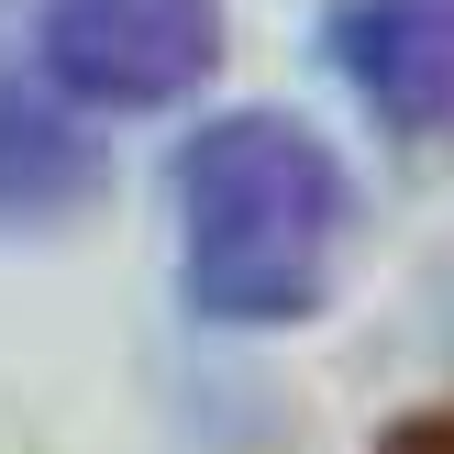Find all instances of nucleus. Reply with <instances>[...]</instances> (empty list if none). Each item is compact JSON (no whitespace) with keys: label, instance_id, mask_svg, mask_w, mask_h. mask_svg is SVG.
I'll use <instances>...</instances> for the list:
<instances>
[{"label":"nucleus","instance_id":"nucleus-1","mask_svg":"<svg viewBox=\"0 0 454 454\" xmlns=\"http://www.w3.org/2000/svg\"><path fill=\"white\" fill-rule=\"evenodd\" d=\"M189 211V288L211 322H300L344 244V167L288 111H222L177 155Z\"/></svg>","mask_w":454,"mask_h":454},{"label":"nucleus","instance_id":"nucleus-2","mask_svg":"<svg viewBox=\"0 0 454 454\" xmlns=\"http://www.w3.org/2000/svg\"><path fill=\"white\" fill-rule=\"evenodd\" d=\"M211 44H222L211 0H44V67L111 111L177 100L211 67Z\"/></svg>","mask_w":454,"mask_h":454},{"label":"nucleus","instance_id":"nucleus-3","mask_svg":"<svg viewBox=\"0 0 454 454\" xmlns=\"http://www.w3.org/2000/svg\"><path fill=\"white\" fill-rule=\"evenodd\" d=\"M333 67L399 133L454 122V0H333Z\"/></svg>","mask_w":454,"mask_h":454},{"label":"nucleus","instance_id":"nucleus-4","mask_svg":"<svg viewBox=\"0 0 454 454\" xmlns=\"http://www.w3.org/2000/svg\"><path fill=\"white\" fill-rule=\"evenodd\" d=\"M100 177V145L44 100L34 78H0V222H44Z\"/></svg>","mask_w":454,"mask_h":454},{"label":"nucleus","instance_id":"nucleus-5","mask_svg":"<svg viewBox=\"0 0 454 454\" xmlns=\"http://www.w3.org/2000/svg\"><path fill=\"white\" fill-rule=\"evenodd\" d=\"M399 454H454V421H433V433H411Z\"/></svg>","mask_w":454,"mask_h":454}]
</instances>
